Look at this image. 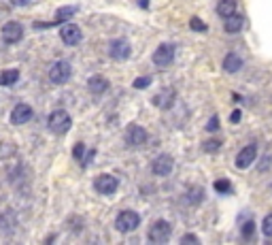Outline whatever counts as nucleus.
<instances>
[{"instance_id":"nucleus-24","label":"nucleus","mask_w":272,"mask_h":245,"mask_svg":"<svg viewBox=\"0 0 272 245\" xmlns=\"http://www.w3.org/2000/svg\"><path fill=\"white\" fill-rule=\"evenodd\" d=\"M77 11H79L77 6H62V9H57V13H55V22H54V24H55V26L66 24Z\"/></svg>"},{"instance_id":"nucleus-13","label":"nucleus","mask_w":272,"mask_h":245,"mask_svg":"<svg viewBox=\"0 0 272 245\" xmlns=\"http://www.w3.org/2000/svg\"><path fill=\"white\" fill-rule=\"evenodd\" d=\"M223 32L228 36H238V34H243L245 28H247V17L245 15H234V17H230V19H223Z\"/></svg>"},{"instance_id":"nucleus-26","label":"nucleus","mask_w":272,"mask_h":245,"mask_svg":"<svg viewBox=\"0 0 272 245\" xmlns=\"http://www.w3.org/2000/svg\"><path fill=\"white\" fill-rule=\"evenodd\" d=\"M204 130L209 132V134H217L219 130H221V115L219 113H213L209 120H206V124H204Z\"/></svg>"},{"instance_id":"nucleus-9","label":"nucleus","mask_w":272,"mask_h":245,"mask_svg":"<svg viewBox=\"0 0 272 245\" xmlns=\"http://www.w3.org/2000/svg\"><path fill=\"white\" fill-rule=\"evenodd\" d=\"M174 171V158L170 153H160L151 162V173L158 177H168Z\"/></svg>"},{"instance_id":"nucleus-6","label":"nucleus","mask_w":272,"mask_h":245,"mask_svg":"<svg viewBox=\"0 0 272 245\" xmlns=\"http://www.w3.org/2000/svg\"><path fill=\"white\" fill-rule=\"evenodd\" d=\"M138 226H140V215L132 209H124L115 217V228H117L119 233H132V230H136Z\"/></svg>"},{"instance_id":"nucleus-20","label":"nucleus","mask_w":272,"mask_h":245,"mask_svg":"<svg viewBox=\"0 0 272 245\" xmlns=\"http://www.w3.org/2000/svg\"><path fill=\"white\" fill-rule=\"evenodd\" d=\"M204 198H206V190L202 185H190L185 192V203L190 207H200L204 203Z\"/></svg>"},{"instance_id":"nucleus-2","label":"nucleus","mask_w":272,"mask_h":245,"mask_svg":"<svg viewBox=\"0 0 272 245\" xmlns=\"http://www.w3.org/2000/svg\"><path fill=\"white\" fill-rule=\"evenodd\" d=\"M236 226H238V237L245 243H257L260 239V222L253 217L251 209H241V214L236 217Z\"/></svg>"},{"instance_id":"nucleus-35","label":"nucleus","mask_w":272,"mask_h":245,"mask_svg":"<svg viewBox=\"0 0 272 245\" xmlns=\"http://www.w3.org/2000/svg\"><path fill=\"white\" fill-rule=\"evenodd\" d=\"M138 4L142 6V9H147V4H149V0H138Z\"/></svg>"},{"instance_id":"nucleus-3","label":"nucleus","mask_w":272,"mask_h":245,"mask_svg":"<svg viewBox=\"0 0 272 245\" xmlns=\"http://www.w3.org/2000/svg\"><path fill=\"white\" fill-rule=\"evenodd\" d=\"M174 58H177V47H174V43H160L153 51L151 60L158 68H168L174 62Z\"/></svg>"},{"instance_id":"nucleus-34","label":"nucleus","mask_w":272,"mask_h":245,"mask_svg":"<svg viewBox=\"0 0 272 245\" xmlns=\"http://www.w3.org/2000/svg\"><path fill=\"white\" fill-rule=\"evenodd\" d=\"M9 2H11L13 6H28L32 0H9Z\"/></svg>"},{"instance_id":"nucleus-25","label":"nucleus","mask_w":272,"mask_h":245,"mask_svg":"<svg viewBox=\"0 0 272 245\" xmlns=\"http://www.w3.org/2000/svg\"><path fill=\"white\" fill-rule=\"evenodd\" d=\"M19 79V70L9 68V70H0V86H13Z\"/></svg>"},{"instance_id":"nucleus-5","label":"nucleus","mask_w":272,"mask_h":245,"mask_svg":"<svg viewBox=\"0 0 272 245\" xmlns=\"http://www.w3.org/2000/svg\"><path fill=\"white\" fill-rule=\"evenodd\" d=\"M172 237V224L168 220H155L151 226H149L147 239L151 243H168Z\"/></svg>"},{"instance_id":"nucleus-19","label":"nucleus","mask_w":272,"mask_h":245,"mask_svg":"<svg viewBox=\"0 0 272 245\" xmlns=\"http://www.w3.org/2000/svg\"><path fill=\"white\" fill-rule=\"evenodd\" d=\"M213 192H215L217 196H234L236 194V188L234 184H232L230 177H217L215 182H213Z\"/></svg>"},{"instance_id":"nucleus-23","label":"nucleus","mask_w":272,"mask_h":245,"mask_svg":"<svg viewBox=\"0 0 272 245\" xmlns=\"http://www.w3.org/2000/svg\"><path fill=\"white\" fill-rule=\"evenodd\" d=\"M260 235L266 241H272V211H268V214L260 220Z\"/></svg>"},{"instance_id":"nucleus-17","label":"nucleus","mask_w":272,"mask_h":245,"mask_svg":"<svg viewBox=\"0 0 272 245\" xmlns=\"http://www.w3.org/2000/svg\"><path fill=\"white\" fill-rule=\"evenodd\" d=\"M32 115H34L32 107L26 105V102H19V105H15L13 111H11V124H15V126L28 124V122L32 120Z\"/></svg>"},{"instance_id":"nucleus-27","label":"nucleus","mask_w":272,"mask_h":245,"mask_svg":"<svg viewBox=\"0 0 272 245\" xmlns=\"http://www.w3.org/2000/svg\"><path fill=\"white\" fill-rule=\"evenodd\" d=\"M190 30L198 32V34H206V32H209V24H206L204 19H200L198 15H193V17H190Z\"/></svg>"},{"instance_id":"nucleus-30","label":"nucleus","mask_w":272,"mask_h":245,"mask_svg":"<svg viewBox=\"0 0 272 245\" xmlns=\"http://www.w3.org/2000/svg\"><path fill=\"white\" fill-rule=\"evenodd\" d=\"M153 83V77H149V75H145V77H136V79L132 81V88L134 90H145V88H149Z\"/></svg>"},{"instance_id":"nucleus-21","label":"nucleus","mask_w":272,"mask_h":245,"mask_svg":"<svg viewBox=\"0 0 272 245\" xmlns=\"http://www.w3.org/2000/svg\"><path fill=\"white\" fill-rule=\"evenodd\" d=\"M109 88H111V83H109V79H107V77H102V75H94V77H89V79H87V90L94 96L107 94Z\"/></svg>"},{"instance_id":"nucleus-8","label":"nucleus","mask_w":272,"mask_h":245,"mask_svg":"<svg viewBox=\"0 0 272 245\" xmlns=\"http://www.w3.org/2000/svg\"><path fill=\"white\" fill-rule=\"evenodd\" d=\"M174 102H177V90L174 88H162L158 94L151 98V105L162 109V111H168V109L174 107Z\"/></svg>"},{"instance_id":"nucleus-4","label":"nucleus","mask_w":272,"mask_h":245,"mask_svg":"<svg viewBox=\"0 0 272 245\" xmlns=\"http://www.w3.org/2000/svg\"><path fill=\"white\" fill-rule=\"evenodd\" d=\"M70 126H73V120H70V115L64 111V109H55V111L49 113L47 118V128L54 134H64L70 130Z\"/></svg>"},{"instance_id":"nucleus-31","label":"nucleus","mask_w":272,"mask_h":245,"mask_svg":"<svg viewBox=\"0 0 272 245\" xmlns=\"http://www.w3.org/2000/svg\"><path fill=\"white\" fill-rule=\"evenodd\" d=\"M73 156H75V160H79L81 166L85 164V143H77L73 150Z\"/></svg>"},{"instance_id":"nucleus-16","label":"nucleus","mask_w":272,"mask_h":245,"mask_svg":"<svg viewBox=\"0 0 272 245\" xmlns=\"http://www.w3.org/2000/svg\"><path fill=\"white\" fill-rule=\"evenodd\" d=\"M215 13L217 17L221 19H230L241 13V4H238V0H219V2L215 4Z\"/></svg>"},{"instance_id":"nucleus-14","label":"nucleus","mask_w":272,"mask_h":245,"mask_svg":"<svg viewBox=\"0 0 272 245\" xmlns=\"http://www.w3.org/2000/svg\"><path fill=\"white\" fill-rule=\"evenodd\" d=\"M24 38V26L19 22H6L2 26V41L9 45H15Z\"/></svg>"},{"instance_id":"nucleus-10","label":"nucleus","mask_w":272,"mask_h":245,"mask_svg":"<svg viewBox=\"0 0 272 245\" xmlns=\"http://www.w3.org/2000/svg\"><path fill=\"white\" fill-rule=\"evenodd\" d=\"M94 188H96V192H98V194L109 196V194H113V192L119 188V179L115 177V175H109V173H102V175L96 177Z\"/></svg>"},{"instance_id":"nucleus-12","label":"nucleus","mask_w":272,"mask_h":245,"mask_svg":"<svg viewBox=\"0 0 272 245\" xmlns=\"http://www.w3.org/2000/svg\"><path fill=\"white\" fill-rule=\"evenodd\" d=\"M147 141H149V134H147V130L142 126H138V124H130V126H128L126 143L130 145V147H142Z\"/></svg>"},{"instance_id":"nucleus-32","label":"nucleus","mask_w":272,"mask_h":245,"mask_svg":"<svg viewBox=\"0 0 272 245\" xmlns=\"http://www.w3.org/2000/svg\"><path fill=\"white\" fill-rule=\"evenodd\" d=\"M232 102H234V105L245 107V105H249V98L245 94H241V92H232Z\"/></svg>"},{"instance_id":"nucleus-36","label":"nucleus","mask_w":272,"mask_h":245,"mask_svg":"<svg viewBox=\"0 0 272 245\" xmlns=\"http://www.w3.org/2000/svg\"><path fill=\"white\" fill-rule=\"evenodd\" d=\"M270 196H272V182H270Z\"/></svg>"},{"instance_id":"nucleus-15","label":"nucleus","mask_w":272,"mask_h":245,"mask_svg":"<svg viewBox=\"0 0 272 245\" xmlns=\"http://www.w3.org/2000/svg\"><path fill=\"white\" fill-rule=\"evenodd\" d=\"M60 38L66 45H70V47H75V45H79L81 43V38H83V32L79 26H75V24H64L62 28H60Z\"/></svg>"},{"instance_id":"nucleus-11","label":"nucleus","mask_w":272,"mask_h":245,"mask_svg":"<svg viewBox=\"0 0 272 245\" xmlns=\"http://www.w3.org/2000/svg\"><path fill=\"white\" fill-rule=\"evenodd\" d=\"M70 75H73V66H70L68 62H55L54 66L49 68V79L51 83H55V86H62V83H66L70 79Z\"/></svg>"},{"instance_id":"nucleus-33","label":"nucleus","mask_w":272,"mask_h":245,"mask_svg":"<svg viewBox=\"0 0 272 245\" xmlns=\"http://www.w3.org/2000/svg\"><path fill=\"white\" fill-rule=\"evenodd\" d=\"M181 243H202V239H200L198 235H191V233H187V235H183L181 237Z\"/></svg>"},{"instance_id":"nucleus-29","label":"nucleus","mask_w":272,"mask_h":245,"mask_svg":"<svg viewBox=\"0 0 272 245\" xmlns=\"http://www.w3.org/2000/svg\"><path fill=\"white\" fill-rule=\"evenodd\" d=\"M270 166H272V153H264V156H260V160H257L255 169L260 175H264V173L270 171Z\"/></svg>"},{"instance_id":"nucleus-22","label":"nucleus","mask_w":272,"mask_h":245,"mask_svg":"<svg viewBox=\"0 0 272 245\" xmlns=\"http://www.w3.org/2000/svg\"><path fill=\"white\" fill-rule=\"evenodd\" d=\"M223 150V139L217 137V134H211L206 141H202V152L209 153V156H213V153H219Z\"/></svg>"},{"instance_id":"nucleus-28","label":"nucleus","mask_w":272,"mask_h":245,"mask_svg":"<svg viewBox=\"0 0 272 245\" xmlns=\"http://www.w3.org/2000/svg\"><path fill=\"white\" fill-rule=\"evenodd\" d=\"M245 118V111H243V107L241 105H234L230 109V113H228V122H230V126H238L243 122Z\"/></svg>"},{"instance_id":"nucleus-7","label":"nucleus","mask_w":272,"mask_h":245,"mask_svg":"<svg viewBox=\"0 0 272 245\" xmlns=\"http://www.w3.org/2000/svg\"><path fill=\"white\" fill-rule=\"evenodd\" d=\"M245 68V58L243 54H238V51H225V56L221 58V70L225 75H238L243 73Z\"/></svg>"},{"instance_id":"nucleus-18","label":"nucleus","mask_w":272,"mask_h":245,"mask_svg":"<svg viewBox=\"0 0 272 245\" xmlns=\"http://www.w3.org/2000/svg\"><path fill=\"white\" fill-rule=\"evenodd\" d=\"M109 54H111L113 60H128L132 54V47L126 38H115L111 43V47H109Z\"/></svg>"},{"instance_id":"nucleus-1","label":"nucleus","mask_w":272,"mask_h":245,"mask_svg":"<svg viewBox=\"0 0 272 245\" xmlns=\"http://www.w3.org/2000/svg\"><path fill=\"white\" fill-rule=\"evenodd\" d=\"M262 156V152H260V141H249V143H245L241 150L236 152V156H234V169L236 171H241V173H247L251 171L253 166L257 164V160H260Z\"/></svg>"}]
</instances>
